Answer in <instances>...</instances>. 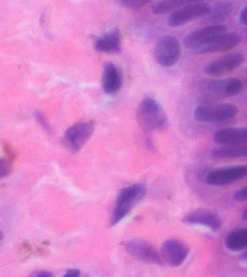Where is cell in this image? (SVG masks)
I'll return each mask as SVG.
<instances>
[{
    "instance_id": "6da1fadb",
    "label": "cell",
    "mask_w": 247,
    "mask_h": 277,
    "mask_svg": "<svg viewBox=\"0 0 247 277\" xmlns=\"http://www.w3.org/2000/svg\"><path fill=\"white\" fill-rule=\"evenodd\" d=\"M136 122L145 131H163L168 125V117L161 104L152 97H145L136 111Z\"/></svg>"
},
{
    "instance_id": "7a4b0ae2",
    "label": "cell",
    "mask_w": 247,
    "mask_h": 277,
    "mask_svg": "<svg viewBox=\"0 0 247 277\" xmlns=\"http://www.w3.org/2000/svg\"><path fill=\"white\" fill-rule=\"evenodd\" d=\"M243 82L238 78L202 82L199 85L198 93L204 104H212L215 101L234 96L243 90Z\"/></svg>"
},
{
    "instance_id": "3957f363",
    "label": "cell",
    "mask_w": 247,
    "mask_h": 277,
    "mask_svg": "<svg viewBox=\"0 0 247 277\" xmlns=\"http://www.w3.org/2000/svg\"><path fill=\"white\" fill-rule=\"evenodd\" d=\"M146 191L145 186L142 184L131 185L120 191L112 214L111 226H115L129 214L131 209L143 200Z\"/></svg>"
},
{
    "instance_id": "277c9868",
    "label": "cell",
    "mask_w": 247,
    "mask_h": 277,
    "mask_svg": "<svg viewBox=\"0 0 247 277\" xmlns=\"http://www.w3.org/2000/svg\"><path fill=\"white\" fill-rule=\"evenodd\" d=\"M239 109L232 104H202L193 111L195 120L202 123L216 124L227 122L236 118Z\"/></svg>"
},
{
    "instance_id": "5b68a950",
    "label": "cell",
    "mask_w": 247,
    "mask_h": 277,
    "mask_svg": "<svg viewBox=\"0 0 247 277\" xmlns=\"http://www.w3.org/2000/svg\"><path fill=\"white\" fill-rule=\"evenodd\" d=\"M181 55L180 43L173 35H163L154 46V60L163 67H170L175 65L180 58Z\"/></svg>"
},
{
    "instance_id": "8992f818",
    "label": "cell",
    "mask_w": 247,
    "mask_h": 277,
    "mask_svg": "<svg viewBox=\"0 0 247 277\" xmlns=\"http://www.w3.org/2000/svg\"><path fill=\"white\" fill-rule=\"evenodd\" d=\"M210 6L205 2L191 1L188 5L170 14L168 18L170 27L177 28L205 17L209 11Z\"/></svg>"
},
{
    "instance_id": "52a82bcc",
    "label": "cell",
    "mask_w": 247,
    "mask_h": 277,
    "mask_svg": "<svg viewBox=\"0 0 247 277\" xmlns=\"http://www.w3.org/2000/svg\"><path fill=\"white\" fill-rule=\"evenodd\" d=\"M125 249L130 255L136 260L156 265L163 264V259L161 253L152 245L144 240H130L126 243Z\"/></svg>"
},
{
    "instance_id": "ba28073f",
    "label": "cell",
    "mask_w": 247,
    "mask_h": 277,
    "mask_svg": "<svg viewBox=\"0 0 247 277\" xmlns=\"http://www.w3.org/2000/svg\"><path fill=\"white\" fill-rule=\"evenodd\" d=\"M94 126L92 122H83L74 124L65 133L64 140L67 148L73 152L81 150L94 134Z\"/></svg>"
},
{
    "instance_id": "9c48e42d",
    "label": "cell",
    "mask_w": 247,
    "mask_h": 277,
    "mask_svg": "<svg viewBox=\"0 0 247 277\" xmlns=\"http://www.w3.org/2000/svg\"><path fill=\"white\" fill-rule=\"evenodd\" d=\"M242 42V38L239 33H222L217 35L206 43L202 47L193 51L195 54H206L212 53L225 52L234 49Z\"/></svg>"
},
{
    "instance_id": "30bf717a",
    "label": "cell",
    "mask_w": 247,
    "mask_h": 277,
    "mask_svg": "<svg viewBox=\"0 0 247 277\" xmlns=\"http://www.w3.org/2000/svg\"><path fill=\"white\" fill-rule=\"evenodd\" d=\"M225 32L227 27L225 25H209L188 33L184 39V44L186 48L195 51L217 35Z\"/></svg>"
},
{
    "instance_id": "8fae6325",
    "label": "cell",
    "mask_w": 247,
    "mask_h": 277,
    "mask_svg": "<svg viewBox=\"0 0 247 277\" xmlns=\"http://www.w3.org/2000/svg\"><path fill=\"white\" fill-rule=\"evenodd\" d=\"M246 166H232L216 168L206 175L207 184L212 186H225L246 176Z\"/></svg>"
},
{
    "instance_id": "7c38bea8",
    "label": "cell",
    "mask_w": 247,
    "mask_h": 277,
    "mask_svg": "<svg viewBox=\"0 0 247 277\" xmlns=\"http://www.w3.org/2000/svg\"><path fill=\"white\" fill-rule=\"evenodd\" d=\"M244 55L232 53L209 62L204 69V73L209 76H218L232 72L239 68L244 62Z\"/></svg>"
},
{
    "instance_id": "4fadbf2b",
    "label": "cell",
    "mask_w": 247,
    "mask_h": 277,
    "mask_svg": "<svg viewBox=\"0 0 247 277\" xmlns=\"http://www.w3.org/2000/svg\"><path fill=\"white\" fill-rule=\"evenodd\" d=\"M188 252L184 243L175 239L165 241L161 248L162 258L173 267L181 266L187 258Z\"/></svg>"
},
{
    "instance_id": "5bb4252c",
    "label": "cell",
    "mask_w": 247,
    "mask_h": 277,
    "mask_svg": "<svg viewBox=\"0 0 247 277\" xmlns=\"http://www.w3.org/2000/svg\"><path fill=\"white\" fill-rule=\"evenodd\" d=\"M183 220L185 223L202 225L215 231L219 230L222 225L221 220L216 213L202 208L188 212Z\"/></svg>"
},
{
    "instance_id": "9a60e30c",
    "label": "cell",
    "mask_w": 247,
    "mask_h": 277,
    "mask_svg": "<svg viewBox=\"0 0 247 277\" xmlns=\"http://www.w3.org/2000/svg\"><path fill=\"white\" fill-rule=\"evenodd\" d=\"M122 85V77L120 69L111 62L103 66L102 86L103 90L109 95H115Z\"/></svg>"
},
{
    "instance_id": "2e32d148",
    "label": "cell",
    "mask_w": 247,
    "mask_h": 277,
    "mask_svg": "<svg viewBox=\"0 0 247 277\" xmlns=\"http://www.w3.org/2000/svg\"><path fill=\"white\" fill-rule=\"evenodd\" d=\"M213 140L221 145H246L247 129L246 127L225 128L216 131Z\"/></svg>"
},
{
    "instance_id": "e0dca14e",
    "label": "cell",
    "mask_w": 247,
    "mask_h": 277,
    "mask_svg": "<svg viewBox=\"0 0 247 277\" xmlns=\"http://www.w3.org/2000/svg\"><path fill=\"white\" fill-rule=\"evenodd\" d=\"M94 48L99 52L106 54H119L121 51L122 42L118 29H114L96 40Z\"/></svg>"
},
{
    "instance_id": "ac0fdd59",
    "label": "cell",
    "mask_w": 247,
    "mask_h": 277,
    "mask_svg": "<svg viewBox=\"0 0 247 277\" xmlns=\"http://www.w3.org/2000/svg\"><path fill=\"white\" fill-rule=\"evenodd\" d=\"M234 9V5L232 3L227 1L218 2L213 5V8L209 9V11L205 19L204 23L209 25H218L223 22L231 15Z\"/></svg>"
},
{
    "instance_id": "d6986e66",
    "label": "cell",
    "mask_w": 247,
    "mask_h": 277,
    "mask_svg": "<svg viewBox=\"0 0 247 277\" xmlns=\"http://www.w3.org/2000/svg\"><path fill=\"white\" fill-rule=\"evenodd\" d=\"M211 154L216 159H235L246 157L247 147L246 145H223L213 149Z\"/></svg>"
},
{
    "instance_id": "ffe728a7",
    "label": "cell",
    "mask_w": 247,
    "mask_h": 277,
    "mask_svg": "<svg viewBox=\"0 0 247 277\" xmlns=\"http://www.w3.org/2000/svg\"><path fill=\"white\" fill-rule=\"evenodd\" d=\"M225 245L232 251H240L247 246L246 228H236L231 231L226 236Z\"/></svg>"
},
{
    "instance_id": "44dd1931",
    "label": "cell",
    "mask_w": 247,
    "mask_h": 277,
    "mask_svg": "<svg viewBox=\"0 0 247 277\" xmlns=\"http://www.w3.org/2000/svg\"><path fill=\"white\" fill-rule=\"evenodd\" d=\"M191 2L188 0H166L157 2L152 5L151 10L152 13L156 15H163L170 12L173 13Z\"/></svg>"
},
{
    "instance_id": "7402d4cb",
    "label": "cell",
    "mask_w": 247,
    "mask_h": 277,
    "mask_svg": "<svg viewBox=\"0 0 247 277\" xmlns=\"http://www.w3.org/2000/svg\"><path fill=\"white\" fill-rule=\"evenodd\" d=\"M120 3L124 8L137 10L149 4L150 1L149 0H122Z\"/></svg>"
},
{
    "instance_id": "603a6c76",
    "label": "cell",
    "mask_w": 247,
    "mask_h": 277,
    "mask_svg": "<svg viewBox=\"0 0 247 277\" xmlns=\"http://www.w3.org/2000/svg\"><path fill=\"white\" fill-rule=\"evenodd\" d=\"M34 117L36 120H37L38 123L42 126L44 129H45L46 130L48 131H51V128L49 126V123H48L47 118L44 116L43 113H41L40 111H36L34 113Z\"/></svg>"
},
{
    "instance_id": "cb8c5ba5",
    "label": "cell",
    "mask_w": 247,
    "mask_h": 277,
    "mask_svg": "<svg viewBox=\"0 0 247 277\" xmlns=\"http://www.w3.org/2000/svg\"><path fill=\"white\" fill-rule=\"evenodd\" d=\"M10 171V166L5 159H0V179L8 175Z\"/></svg>"
},
{
    "instance_id": "d4e9b609",
    "label": "cell",
    "mask_w": 247,
    "mask_h": 277,
    "mask_svg": "<svg viewBox=\"0 0 247 277\" xmlns=\"http://www.w3.org/2000/svg\"><path fill=\"white\" fill-rule=\"evenodd\" d=\"M234 200L238 202H244L247 200V187L244 186L242 189L236 191L234 196Z\"/></svg>"
},
{
    "instance_id": "484cf974",
    "label": "cell",
    "mask_w": 247,
    "mask_h": 277,
    "mask_svg": "<svg viewBox=\"0 0 247 277\" xmlns=\"http://www.w3.org/2000/svg\"><path fill=\"white\" fill-rule=\"evenodd\" d=\"M239 21L240 23L244 26L247 25V6H244L241 9V12L239 13Z\"/></svg>"
},
{
    "instance_id": "4316f807",
    "label": "cell",
    "mask_w": 247,
    "mask_h": 277,
    "mask_svg": "<svg viewBox=\"0 0 247 277\" xmlns=\"http://www.w3.org/2000/svg\"><path fill=\"white\" fill-rule=\"evenodd\" d=\"M80 271L79 269H70L67 271V273L63 277H79Z\"/></svg>"
},
{
    "instance_id": "83f0119b",
    "label": "cell",
    "mask_w": 247,
    "mask_h": 277,
    "mask_svg": "<svg viewBox=\"0 0 247 277\" xmlns=\"http://www.w3.org/2000/svg\"><path fill=\"white\" fill-rule=\"evenodd\" d=\"M52 275L49 271H40V272L37 273L35 276L33 277H51Z\"/></svg>"
},
{
    "instance_id": "f1b7e54d",
    "label": "cell",
    "mask_w": 247,
    "mask_h": 277,
    "mask_svg": "<svg viewBox=\"0 0 247 277\" xmlns=\"http://www.w3.org/2000/svg\"><path fill=\"white\" fill-rule=\"evenodd\" d=\"M241 216H242V218L243 220H246L247 219V209H244V211H243L242 214H241Z\"/></svg>"
},
{
    "instance_id": "f546056e",
    "label": "cell",
    "mask_w": 247,
    "mask_h": 277,
    "mask_svg": "<svg viewBox=\"0 0 247 277\" xmlns=\"http://www.w3.org/2000/svg\"><path fill=\"white\" fill-rule=\"evenodd\" d=\"M3 238H4V235H3V232L0 230V241H2V240L3 239Z\"/></svg>"
}]
</instances>
